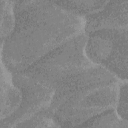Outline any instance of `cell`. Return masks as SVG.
Here are the masks:
<instances>
[{"instance_id": "3957f363", "label": "cell", "mask_w": 128, "mask_h": 128, "mask_svg": "<svg viewBox=\"0 0 128 128\" xmlns=\"http://www.w3.org/2000/svg\"><path fill=\"white\" fill-rule=\"evenodd\" d=\"M12 80L20 90L22 100L19 108L4 124H17L46 110L50 106L54 90L50 87L22 72L14 73Z\"/></svg>"}, {"instance_id": "6da1fadb", "label": "cell", "mask_w": 128, "mask_h": 128, "mask_svg": "<svg viewBox=\"0 0 128 128\" xmlns=\"http://www.w3.org/2000/svg\"><path fill=\"white\" fill-rule=\"evenodd\" d=\"M15 25L4 42V62L24 70L52 50L82 34L86 20L54 1L14 2Z\"/></svg>"}, {"instance_id": "277c9868", "label": "cell", "mask_w": 128, "mask_h": 128, "mask_svg": "<svg viewBox=\"0 0 128 128\" xmlns=\"http://www.w3.org/2000/svg\"><path fill=\"white\" fill-rule=\"evenodd\" d=\"M128 0L108 1L104 8L90 14L86 19V28L92 32L101 28L127 29Z\"/></svg>"}, {"instance_id": "52a82bcc", "label": "cell", "mask_w": 128, "mask_h": 128, "mask_svg": "<svg viewBox=\"0 0 128 128\" xmlns=\"http://www.w3.org/2000/svg\"><path fill=\"white\" fill-rule=\"evenodd\" d=\"M84 124L86 127L128 128V120L121 119L113 109L104 111L88 120Z\"/></svg>"}, {"instance_id": "ba28073f", "label": "cell", "mask_w": 128, "mask_h": 128, "mask_svg": "<svg viewBox=\"0 0 128 128\" xmlns=\"http://www.w3.org/2000/svg\"><path fill=\"white\" fill-rule=\"evenodd\" d=\"M0 36L5 40L12 32L15 25L14 2L0 0Z\"/></svg>"}, {"instance_id": "5b68a950", "label": "cell", "mask_w": 128, "mask_h": 128, "mask_svg": "<svg viewBox=\"0 0 128 128\" xmlns=\"http://www.w3.org/2000/svg\"><path fill=\"white\" fill-rule=\"evenodd\" d=\"M7 68L1 62V120L14 114L22 100V92L14 82L12 74Z\"/></svg>"}, {"instance_id": "9c48e42d", "label": "cell", "mask_w": 128, "mask_h": 128, "mask_svg": "<svg viewBox=\"0 0 128 128\" xmlns=\"http://www.w3.org/2000/svg\"><path fill=\"white\" fill-rule=\"evenodd\" d=\"M116 112L122 120H128V84L126 81L120 85Z\"/></svg>"}, {"instance_id": "7a4b0ae2", "label": "cell", "mask_w": 128, "mask_h": 128, "mask_svg": "<svg viewBox=\"0 0 128 128\" xmlns=\"http://www.w3.org/2000/svg\"><path fill=\"white\" fill-rule=\"evenodd\" d=\"M84 50L92 63L122 80H127V29L101 28L90 32Z\"/></svg>"}, {"instance_id": "8992f818", "label": "cell", "mask_w": 128, "mask_h": 128, "mask_svg": "<svg viewBox=\"0 0 128 128\" xmlns=\"http://www.w3.org/2000/svg\"><path fill=\"white\" fill-rule=\"evenodd\" d=\"M60 7L76 14H92L93 12L102 10L108 1L76 0L54 1Z\"/></svg>"}]
</instances>
